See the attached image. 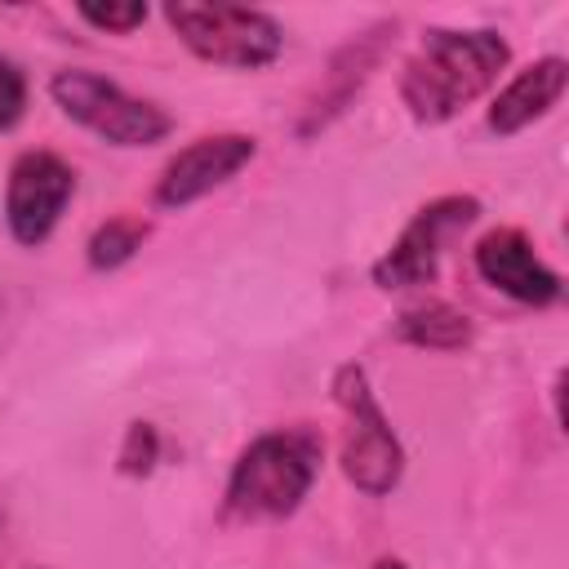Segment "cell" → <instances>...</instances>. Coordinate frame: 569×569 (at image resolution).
Segmentation results:
<instances>
[{
  "instance_id": "cell-1",
  "label": "cell",
  "mask_w": 569,
  "mask_h": 569,
  "mask_svg": "<svg viewBox=\"0 0 569 569\" xmlns=\"http://www.w3.org/2000/svg\"><path fill=\"white\" fill-rule=\"evenodd\" d=\"M511 62V44L493 27H431L400 71V102L413 124L436 129L485 98Z\"/></svg>"
},
{
  "instance_id": "cell-2",
  "label": "cell",
  "mask_w": 569,
  "mask_h": 569,
  "mask_svg": "<svg viewBox=\"0 0 569 569\" xmlns=\"http://www.w3.org/2000/svg\"><path fill=\"white\" fill-rule=\"evenodd\" d=\"M320 462H325V440L311 427H276L253 436L231 462L222 489V520L231 525L289 520L320 480Z\"/></svg>"
},
{
  "instance_id": "cell-3",
  "label": "cell",
  "mask_w": 569,
  "mask_h": 569,
  "mask_svg": "<svg viewBox=\"0 0 569 569\" xmlns=\"http://www.w3.org/2000/svg\"><path fill=\"white\" fill-rule=\"evenodd\" d=\"M329 396L342 413V445L338 467L347 485H356L365 498H387L405 480V445L387 418V409L373 396V382L360 360H342L329 378Z\"/></svg>"
},
{
  "instance_id": "cell-4",
  "label": "cell",
  "mask_w": 569,
  "mask_h": 569,
  "mask_svg": "<svg viewBox=\"0 0 569 569\" xmlns=\"http://www.w3.org/2000/svg\"><path fill=\"white\" fill-rule=\"evenodd\" d=\"M160 13L191 58L222 71H262L284 53V27L253 4L169 0Z\"/></svg>"
},
{
  "instance_id": "cell-5",
  "label": "cell",
  "mask_w": 569,
  "mask_h": 569,
  "mask_svg": "<svg viewBox=\"0 0 569 569\" xmlns=\"http://www.w3.org/2000/svg\"><path fill=\"white\" fill-rule=\"evenodd\" d=\"M49 98L53 107L89 129L93 138H102L107 147H156L173 133V116L151 102V98H138L129 89H120L116 80L98 76V71H84V67H62L49 76Z\"/></svg>"
},
{
  "instance_id": "cell-6",
  "label": "cell",
  "mask_w": 569,
  "mask_h": 569,
  "mask_svg": "<svg viewBox=\"0 0 569 569\" xmlns=\"http://www.w3.org/2000/svg\"><path fill=\"white\" fill-rule=\"evenodd\" d=\"M476 218H480V200H476V196H462V191L436 196V200H427L422 209H413V218L400 227V236L373 258V267H369L373 289L400 293V289H422V284H431L436 271H440L445 244H449L453 236H462Z\"/></svg>"
},
{
  "instance_id": "cell-7",
  "label": "cell",
  "mask_w": 569,
  "mask_h": 569,
  "mask_svg": "<svg viewBox=\"0 0 569 569\" xmlns=\"http://www.w3.org/2000/svg\"><path fill=\"white\" fill-rule=\"evenodd\" d=\"M71 196H76V169L58 151H49V147L22 151L9 164V182H4V227H9V236L22 249H40L58 231Z\"/></svg>"
},
{
  "instance_id": "cell-8",
  "label": "cell",
  "mask_w": 569,
  "mask_h": 569,
  "mask_svg": "<svg viewBox=\"0 0 569 569\" xmlns=\"http://www.w3.org/2000/svg\"><path fill=\"white\" fill-rule=\"evenodd\" d=\"M258 156V138L253 133H204L196 142H187L182 151H173L156 178V209H187L196 200H204L209 191L227 187L249 160Z\"/></svg>"
},
{
  "instance_id": "cell-9",
  "label": "cell",
  "mask_w": 569,
  "mask_h": 569,
  "mask_svg": "<svg viewBox=\"0 0 569 569\" xmlns=\"http://www.w3.org/2000/svg\"><path fill=\"white\" fill-rule=\"evenodd\" d=\"M471 267L476 276L498 289L502 298L520 302V307H556L565 298V280L556 267H547L533 249V240L520 227H493L471 244Z\"/></svg>"
},
{
  "instance_id": "cell-10",
  "label": "cell",
  "mask_w": 569,
  "mask_h": 569,
  "mask_svg": "<svg viewBox=\"0 0 569 569\" xmlns=\"http://www.w3.org/2000/svg\"><path fill=\"white\" fill-rule=\"evenodd\" d=\"M569 89V62L560 53H547L529 67H520L493 98H489V111H485V124L489 133L498 138H516L520 129L538 124L542 116H551L560 107Z\"/></svg>"
},
{
  "instance_id": "cell-11",
  "label": "cell",
  "mask_w": 569,
  "mask_h": 569,
  "mask_svg": "<svg viewBox=\"0 0 569 569\" xmlns=\"http://www.w3.org/2000/svg\"><path fill=\"white\" fill-rule=\"evenodd\" d=\"M387 36H396V22H382V27H373V31H365V36H356L351 44H342L338 53H333V67H329V76H325V84L316 89V98H311V107H307V120L298 124V133L307 138V133H316V129H325L351 98H356V89L373 76V67H378V58H382V44H387Z\"/></svg>"
},
{
  "instance_id": "cell-12",
  "label": "cell",
  "mask_w": 569,
  "mask_h": 569,
  "mask_svg": "<svg viewBox=\"0 0 569 569\" xmlns=\"http://www.w3.org/2000/svg\"><path fill=\"white\" fill-rule=\"evenodd\" d=\"M391 338L418 351H462L476 342V325L462 307L445 298H422L391 320Z\"/></svg>"
},
{
  "instance_id": "cell-13",
  "label": "cell",
  "mask_w": 569,
  "mask_h": 569,
  "mask_svg": "<svg viewBox=\"0 0 569 569\" xmlns=\"http://www.w3.org/2000/svg\"><path fill=\"white\" fill-rule=\"evenodd\" d=\"M147 236H151V222L138 218V213H116V218L98 222L93 236L84 240L89 271H120L124 262L138 258V249L147 244Z\"/></svg>"
},
{
  "instance_id": "cell-14",
  "label": "cell",
  "mask_w": 569,
  "mask_h": 569,
  "mask_svg": "<svg viewBox=\"0 0 569 569\" xmlns=\"http://www.w3.org/2000/svg\"><path fill=\"white\" fill-rule=\"evenodd\" d=\"M156 462H160V431H156V422L133 418V422L124 427V436H120L116 471L129 476V480H142V476L156 471Z\"/></svg>"
},
{
  "instance_id": "cell-15",
  "label": "cell",
  "mask_w": 569,
  "mask_h": 569,
  "mask_svg": "<svg viewBox=\"0 0 569 569\" xmlns=\"http://www.w3.org/2000/svg\"><path fill=\"white\" fill-rule=\"evenodd\" d=\"M76 18L80 22H89L93 31H107V36H129V31H138L147 18H151V9L142 4V0H120V4H76Z\"/></svg>"
},
{
  "instance_id": "cell-16",
  "label": "cell",
  "mask_w": 569,
  "mask_h": 569,
  "mask_svg": "<svg viewBox=\"0 0 569 569\" xmlns=\"http://www.w3.org/2000/svg\"><path fill=\"white\" fill-rule=\"evenodd\" d=\"M27 116V76L13 58H0V133Z\"/></svg>"
},
{
  "instance_id": "cell-17",
  "label": "cell",
  "mask_w": 569,
  "mask_h": 569,
  "mask_svg": "<svg viewBox=\"0 0 569 569\" xmlns=\"http://www.w3.org/2000/svg\"><path fill=\"white\" fill-rule=\"evenodd\" d=\"M369 569H409V560H400V556H378Z\"/></svg>"
},
{
  "instance_id": "cell-18",
  "label": "cell",
  "mask_w": 569,
  "mask_h": 569,
  "mask_svg": "<svg viewBox=\"0 0 569 569\" xmlns=\"http://www.w3.org/2000/svg\"><path fill=\"white\" fill-rule=\"evenodd\" d=\"M0 529H4V511H0Z\"/></svg>"
}]
</instances>
